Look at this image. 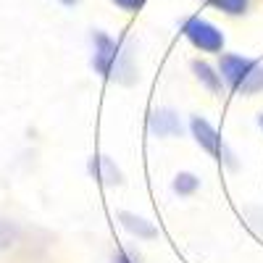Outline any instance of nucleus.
<instances>
[{"instance_id": "8", "label": "nucleus", "mask_w": 263, "mask_h": 263, "mask_svg": "<svg viewBox=\"0 0 263 263\" xmlns=\"http://www.w3.org/2000/svg\"><path fill=\"white\" fill-rule=\"evenodd\" d=\"M192 71H195V77H197V82H200L208 92H213V95H218L221 92V84H224V79H221V71L218 69H213V66L208 63V61H192Z\"/></svg>"}, {"instance_id": "13", "label": "nucleus", "mask_w": 263, "mask_h": 263, "mask_svg": "<svg viewBox=\"0 0 263 263\" xmlns=\"http://www.w3.org/2000/svg\"><path fill=\"white\" fill-rule=\"evenodd\" d=\"M58 3H61V6H69V8H71V6H77V3H79V0H58Z\"/></svg>"}, {"instance_id": "14", "label": "nucleus", "mask_w": 263, "mask_h": 263, "mask_svg": "<svg viewBox=\"0 0 263 263\" xmlns=\"http://www.w3.org/2000/svg\"><path fill=\"white\" fill-rule=\"evenodd\" d=\"M260 126H263V114H260Z\"/></svg>"}, {"instance_id": "4", "label": "nucleus", "mask_w": 263, "mask_h": 263, "mask_svg": "<svg viewBox=\"0 0 263 263\" xmlns=\"http://www.w3.org/2000/svg\"><path fill=\"white\" fill-rule=\"evenodd\" d=\"M182 34L192 48H197L200 53H224V32L216 24H211L208 18L200 16H190L182 24Z\"/></svg>"}, {"instance_id": "3", "label": "nucleus", "mask_w": 263, "mask_h": 263, "mask_svg": "<svg viewBox=\"0 0 263 263\" xmlns=\"http://www.w3.org/2000/svg\"><path fill=\"white\" fill-rule=\"evenodd\" d=\"M190 132H192V137L195 142L200 145L211 158H216L218 163H224L227 168H237V161H234V153L229 150V145L224 142V137L216 132V126L203 119V116H192L190 119Z\"/></svg>"}, {"instance_id": "5", "label": "nucleus", "mask_w": 263, "mask_h": 263, "mask_svg": "<svg viewBox=\"0 0 263 263\" xmlns=\"http://www.w3.org/2000/svg\"><path fill=\"white\" fill-rule=\"evenodd\" d=\"M147 129L156 137H179L182 135V119L174 108H153L147 116Z\"/></svg>"}, {"instance_id": "6", "label": "nucleus", "mask_w": 263, "mask_h": 263, "mask_svg": "<svg viewBox=\"0 0 263 263\" xmlns=\"http://www.w3.org/2000/svg\"><path fill=\"white\" fill-rule=\"evenodd\" d=\"M90 174H92V179H98L103 187L121 184V168L108 156H103V153H95V156L90 158Z\"/></svg>"}, {"instance_id": "12", "label": "nucleus", "mask_w": 263, "mask_h": 263, "mask_svg": "<svg viewBox=\"0 0 263 263\" xmlns=\"http://www.w3.org/2000/svg\"><path fill=\"white\" fill-rule=\"evenodd\" d=\"M114 263H137V260H135V255H132L129 250H124V248H121V250L114 255Z\"/></svg>"}, {"instance_id": "2", "label": "nucleus", "mask_w": 263, "mask_h": 263, "mask_svg": "<svg viewBox=\"0 0 263 263\" xmlns=\"http://www.w3.org/2000/svg\"><path fill=\"white\" fill-rule=\"evenodd\" d=\"M218 71H221L224 84L234 95L263 92V66L255 58L239 55V53H221V58H218Z\"/></svg>"}, {"instance_id": "10", "label": "nucleus", "mask_w": 263, "mask_h": 263, "mask_svg": "<svg viewBox=\"0 0 263 263\" xmlns=\"http://www.w3.org/2000/svg\"><path fill=\"white\" fill-rule=\"evenodd\" d=\"M208 6L227 16H242L250 6V0H208Z\"/></svg>"}, {"instance_id": "11", "label": "nucleus", "mask_w": 263, "mask_h": 263, "mask_svg": "<svg viewBox=\"0 0 263 263\" xmlns=\"http://www.w3.org/2000/svg\"><path fill=\"white\" fill-rule=\"evenodd\" d=\"M111 3L116 6V8H121V11H126V13H137L147 0H111Z\"/></svg>"}, {"instance_id": "9", "label": "nucleus", "mask_w": 263, "mask_h": 263, "mask_svg": "<svg viewBox=\"0 0 263 263\" xmlns=\"http://www.w3.org/2000/svg\"><path fill=\"white\" fill-rule=\"evenodd\" d=\"M197 187H200V179H197L195 174H190V171H179L177 177H174V182H171V190L177 195H182V197L195 195Z\"/></svg>"}, {"instance_id": "1", "label": "nucleus", "mask_w": 263, "mask_h": 263, "mask_svg": "<svg viewBox=\"0 0 263 263\" xmlns=\"http://www.w3.org/2000/svg\"><path fill=\"white\" fill-rule=\"evenodd\" d=\"M92 69L105 82H119L126 87L137 82V69H135L129 48L121 40L105 34L100 29L92 32Z\"/></svg>"}, {"instance_id": "7", "label": "nucleus", "mask_w": 263, "mask_h": 263, "mask_svg": "<svg viewBox=\"0 0 263 263\" xmlns=\"http://www.w3.org/2000/svg\"><path fill=\"white\" fill-rule=\"evenodd\" d=\"M119 221H121V227L129 234H135L137 239H153V237H158V229L153 227V221H147V218L132 213V211H121L119 213Z\"/></svg>"}, {"instance_id": "15", "label": "nucleus", "mask_w": 263, "mask_h": 263, "mask_svg": "<svg viewBox=\"0 0 263 263\" xmlns=\"http://www.w3.org/2000/svg\"><path fill=\"white\" fill-rule=\"evenodd\" d=\"M203 3H208V0H203Z\"/></svg>"}]
</instances>
